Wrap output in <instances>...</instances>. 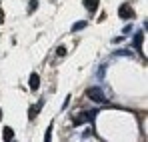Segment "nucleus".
Here are the masks:
<instances>
[{
    "instance_id": "2",
    "label": "nucleus",
    "mask_w": 148,
    "mask_h": 142,
    "mask_svg": "<svg viewBox=\"0 0 148 142\" xmlns=\"http://www.w3.org/2000/svg\"><path fill=\"white\" fill-rule=\"evenodd\" d=\"M96 114H98V110H96V108H94V110H90V112H82V114H78V116L74 118V126H80V124H84V122H92Z\"/></svg>"
},
{
    "instance_id": "3",
    "label": "nucleus",
    "mask_w": 148,
    "mask_h": 142,
    "mask_svg": "<svg viewBox=\"0 0 148 142\" xmlns=\"http://www.w3.org/2000/svg\"><path fill=\"white\" fill-rule=\"evenodd\" d=\"M118 16H120L122 20H130V18H134V10H132V6H130V4H122V6L118 8Z\"/></svg>"
},
{
    "instance_id": "9",
    "label": "nucleus",
    "mask_w": 148,
    "mask_h": 142,
    "mask_svg": "<svg viewBox=\"0 0 148 142\" xmlns=\"http://www.w3.org/2000/svg\"><path fill=\"white\" fill-rule=\"evenodd\" d=\"M82 28H86V20H80V22H76L72 26V32H78V30H82Z\"/></svg>"
},
{
    "instance_id": "8",
    "label": "nucleus",
    "mask_w": 148,
    "mask_h": 142,
    "mask_svg": "<svg viewBox=\"0 0 148 142\" xmlns=\"http://www.w3.org/2000/svg\"><path fill=\"white\" fill-rule=\"evenodd\" d=\"M134 48H136V50H140V48H142V30H140V32H136V36H134Z\"/></svg>"
},
{
    "instance_id": "1",
    "label": "nucleus",
    "mask_w": 148,
    "mask_h": 142,
    "mask_svg": "<svg viewBox=\"0 0 148 142\" xmlns=\"http://www.w3.org/2000/svg\"><path fill=\"white\" fill-rule=\"evenodd\" d=\"M86 96H88L90 100H94V102H100V104L106 102V96L102 92V88H96V86H90V88L86 90Z\"/></svg>"
},
{
    "instance_id": "11",
    "label": "nucleus",
    "mask_w": 148,
    "mask_h": 142,
    "mask_svg": "<svg viewBox=\"0 0 148 142\" xmlns=\"http://www.w3.org/2000/svg\"><path fill=\"white\" fill-rule=\"evenodd\" d=\"M28 8H30V12H32V10H36V8H38V0H30Z\"/></svg>"
},
{
    "instance_id": "10",
    "label": "nucleus",
    "mask_w": 148,
    "mask_h": 142,
    "mask_svg": "<svg viewBox=\"0 0 148 142\" xmlns=\"http://www.w3.org/2000/svg\"><path fill=\"white\" fill-rule=\"evenodd\" d=\"M114 56H132V50H126V48L116 50V52H114Z\"/></svg>"
},
{
    "instance_id": "16",
    "label": "nucleus",
    "mask_w": 148,
    "mask_h": 142,
    "mask_svg": "<svg viewBox=\"0 0 148 142\" xmlns=\"http://www.w3.org/2000/svg\"><path fill=\"white\" fill-rule=\"evenodd\" d=\"M0 118H2V110H0Z\"/></svg>"
},
{
    "instance_id": "12",
    "label": "nucleus",
    "mask_w": 148,
    "mask_h": 142,
    "mask_svg": "<svg viewBox=\"0 0 148 142\" xmlns=\"http://www.w3.org/2000/svg\"><path fill=\"white\" fill-rule=\"evenodd\" d=\"M56 54H58V56H66V48L58 46V48H56Z\"/></svg>"
},
{
    "instance_id": "13",
    "label": "nucleus",
    "mask_w": 148,
    "mask_h": 142,
    "mask_svg": "<svg viewBox=\"0 0 148 142\" xmlns=\"http://www.w3.org/2000/svg\"><path fill=\"white\" fill-rule=\"evenodd\" d=\"M44 138H46V140H50V138H52V126H48V130H46V134H44Z\"/></svg>"
},
{
    "instance_id": "15",
    "label": "nucleus",
    "mask_w": 148,
    "mask_h": 142,
    "mask_svg": "<svg viewBox=\"0 0 148 142\" xmlns=\"http://www.w3.org/2000/svg\"><path fill=\"white\" fill-rule=\"evenodd\" d=\"M104 68H106V66H100V70H98V78H104Z\"/></svg>"
},
{
    "instance_id": "4",
    "label": "nucleus",
    "mask_w": 148,
    "mask_h": 142,
    "mask_svg": "<svg viewBox=\"0 0 148 142\" xmlns=\"http://www.w3.org/2000/svg\"><path fill=\"white\" fill-rule=\"evenodd\" d=\"M28 84H30L32 90H38V88H40V76H38V74H32L30 80H28Z\"/></svg>"
},
{
    "instance_id": "5",
    "label": "nucleus",
    "mask_w": 148,
    "mask_h": 142,
    "mask_svg": "<svg viewBox=\"0 0 148 142\" xmlns=\"http://www.w3.org/2000/svg\"><path fill=\"white\" fill-rule=\"evenodd\" d=\"M88 10H92V12H96V8H98V4H100V0H84L82 2Z\"/></svg>"
},
{
    "instance_id": "6",
    "label": "nucleus",
    "mask_w": 148,
    "mask_h": 142,
    "mask_svg": "<svg viewBox=\"0 0 148 142\" xmlns=\"http://www.w3.org/2000/svg\"><path fill=\"white\" fill-rule=\"evenodd\" d=\"M40 106H42V100H40L38 104H34V106H32V108L28 110V118H36V114L40 112Z\"/></svg>"
},
{
    "instance_id": "14",
    "label": "nucleus",
    "mask_w": 148,
    "mask_h": 142,
    "mask_svg": "<svg viewBox=\"0 0 148 142\" xmlns=\"http://www.w3.org/2000/svg\"><path fill=\"white\" fill-rule=\"evenodd\" d=\"M130 32H132V26H130V24H128L126 28H122V34H130Z\"/></svg>"
},
{
    "instance_id": "7",
    "label": "nucleus",
    "mask_w": 148,
    "mask_h": 142,
    "mask_svg": "<svg viewBox=\"0 0 148 142\" xmlns=\"http://www.w3.org/2000/svg\"><path fill=\"white\" fill-rule=\"evenodd\" d=\"M2 138H4V140H12V138H14V130H12L10 126H6V128L2 130Z\"/></svg>"
}]
</instances>
